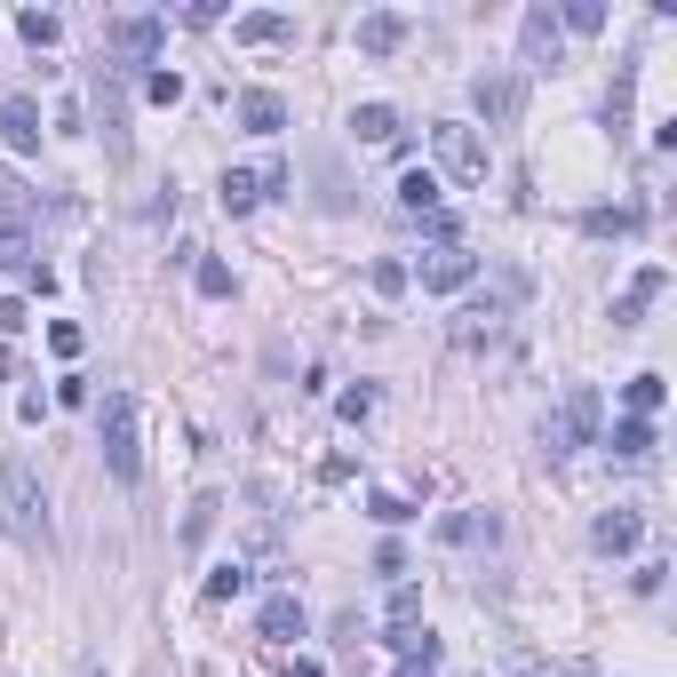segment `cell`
Returning a JSON list of instances; mask_svg holds the SVG:
<instances>
[{
  "label": "cell",
  "mask_w": 677,
  "mask_h": 677,
  "mask_svg": "<svg viewBox=\"0 0 677 677\" xmlns=\"http://www.w3.org/2000/svg\"><path fill=\"white\" fill-rule=\"evenodd\" d=\"M438 542H447V550H494V542H502V511H447V518H438Z\"/></svg>",
  "instance_id": "5bb4252c"
},
{
  "label": "cell",
  "mask_w": 677,
  "mask_h": 677,
  "mask_svg": "<svg viewBox=\"0 0 677 677\" xmlns=\"http://www.w3.org/2000/svg\"><path fill=\"white\" fill-rule=\"evenodd\" d=\"M367 280H375V295H398V287H406V271H398V263H375Z\"/></svg>",
  "instance_id": "74e56055"
},
{
  "label": "cell",
  "mask_w": 677,
  "mask_h": 677,
  "mask_svg": "<svg viewBox=\"0 0 677 677\" xmlns=\"http://www.w3.org/2000/svg\"><path fill=\"white\" fill-rule=\"evenodd\" d=\"M248 590V574L240 566H223V574H208V605H231V598H240Z\"/></svg>",
  "instance_id": "4dcf8cb0"
},
{
  "label": "cell",
  "mask_w": 677,
  "mask_h": 677,
  "mask_svg": "<svg viewBox=\"0 0 677 677\" xmlns=\"http://www.w3.org/2000/svg\"><path fill=\"white\" fill-rule=\"evenodd\" d=\"M447 335H455V351H494L502 335H511V312H502L494 295H470L462 312H455V327H447Z\"/></svg>",
  "instance_id": "ba28073f"
},
{
  "label": "cell",
  "mask_w": 677,
  "mask_h": 677,
  "mask_svg": "<svg viewBox=\"0 0 677 677\" xmlns=\"http://www.w3.org/2000/svg\"><path fill=\"white\" fill-rule=\"evenodd\" d=\"M367 511H375L383 526H406V518H415V502H398V494H375V502H367Z\"/></svg>",
  "instance_id": "e575fe53"
},
{
  "label": "cell",
  "mask_w": 677,
  "mask_h": 677,
  "mask_svg": "<svg viewBox=\"0 0 677 677\" xmlns=\"http://www.w3.org/2000/svg\"><path fill=\"white\" fill-rule=\"evenodd\" d=\"M375 574H391V582L406 574V550H398V542H383V550H375Z\"/></svg>",
  "instance_id": "f35d334b"
},
{
  "label": "cell",
  "mask_w": 677,
  "mask_h": 677,
  "mask_svg": "<svg viewBox=\"0 0 677 677\" xmlns=\"http://www.w3.org/2000/svg\"><path fill=\"white\" fill-rule=\"evenodd\" d=\"M128 73H112V64H96V135H105V152L128 160Z\"/></svg>",
  "instance_id": "9c48e42d"
},
{
  "label": "cell",
  "mask_w": 677,
  "mask_h": 677,
  "mask_svg": "<svg viewBox=\"0 0 677 677\" xmlns=\"http://www.w3.org/2000/svg\"><path fill=\"white\" fill-rule=\"evenodd\" d=\"M470 105H479L487 128H511L526 112V80L518 73H479V80H470Z\"/></svg>",
  "instance_id": "8fae6325"
},
{
  "label": "cell",
  "mask_w": 677,
  "mask_h": 677,
  "mask_svg": "<svg viewBox=\"0 0 677 677\" xmlns=\"http://www.w3.org/2000/svg\"><path fill=\"white\" fill-rule=\"evenodd\" d=\"M32 216H41V199L17 176H0V271H32Z\"/></svg>",
  "instance_id": "5b68a950"
},
{
  "label": "cell",
  "mask_w": 677,
  "mask_h": 677,
  "mask_svg": "<svg viewBox=\"0 0 677 677\" xmlns=\"http://www.w3.org/2000/svg\"><path fill=\"white\" fill-rule=\"evenodd\" d=\"M391 622L406 630V622H423V590H406V582H391Z\"/></svg>",
  "instance_id": "1f68e13d"
},
{
  "label": "cell",
  "mask_w": 677,
  "mask_h": 677,
  "mask_svg": "<svg viewBox=\"0 0 677 677\" xmlns=\"http://www.w3.org/2000/svg\"><path fill=\"white\" fill-rule=\"evenodd\" d=\"M0 526H9L24 550H48V542H56V526H48V487H41V470H32V455L0 462Z\"/></svg>",
  "instance_id": "6da1fadb"
},
{
  "label": "cell",
  "mask_w": 677,
  "mask_h": 677,
  "mask_svg": "<svg viewBox=\"0 0 677 677\" xmlns=\"http://www.w3.org/2000/svg\"><path fill=\"white\" fill-rule=\"evenodd\" d=\"M17 32H24L32 48H56V41H64V17H48V9H24V17H17Z\"/></svg>",
  "instance_id": "4316f807"
},
{
  "label": "cell",
  "mask_w": 677,
  "mask_h": 677,
  "mask_svg": "<svg viewBox=\"0 0 677 677\" xmlns=\"http://www.w3.org/2000/svg\"><path fill=\"white\" fill-rule=\"evenodd\" d=\"M0 375H9V359H0Z\"/></svg>",
  "instance_id": "7bdbcfd3"
},
{
  "label": "cell",
  "mask_w": 677,
  "mask_h": 677,
  "mask_svg": "<svg viewBox=\"0 0 677 677\" xmlns=\"http://www.w3.org/2000/svg\"><path fill=\"white\" fill-rule=\"evenodd\" d=\"M199 295H231V263H216V255H199Z\"/></svg>",
  "instance_id": "836d02e7"
},
{
  "label": "cell",
  "mask_w": 677,
  "mask_h": 677,
  "mask_svg": "<svg viewBox=\"0 0 677 677\" xmlns=\"http://www.w3.org/2000/svg\"><path fill=\"white\" fill-rule=\"evenodd\" d=\"M144 96H152V105H176V96H184V73H167V64H152V73H144Z\"/></svg>",
  "instance_id": "f546056e"
},
{
  "label": "cell",
  "mask_w": 677,
  "mask_h": 677,
  "mask_svg": "<svg viewBox=\"0 0 677 677\" xmlns=\"http://www.w3.org/2000/svg\"><path fill=\"white\" fill-rule=\"evenodd\" d=\"M216 518H223V494H192V511H184V526H176V542L184 550H199V542L216 534Z\"/></svg>",
  "instance_id": "cb8c5ba5"
},
{
  "label": "cell",
  "mask_w": 677,
  "mask_h": 677,
  "mask_svg": "<svg viewBox=\"0 0 677 677\" xmlns=\"http://www.w3.org/2000/svg\"><path fill=\"white\" fill-rule=\"evenodd\" d=\"M637 223H646L637 208H590V216H582V231H590V240H630Z\"/></svg>",
  "instance_id": "484cf974"
},
{
  "label": "cell",
  "mask_w": 677,
  "mask_h": 677,
  "mask_svg": "<svg viewBox=\"0 0 677 677\" xmlns=\"http://www.w3.org/2000/svg\"><path fill=\"white\" fill-rule=\"evenodd\" d=\"M88 398H96L88 375H64V383H56V406H88Z\"/></svg>",
  "instance_id": "8d00e7d4"
},
{
  "label": "cell",
  "mask_w": 677,
  "mask_h": 677,
  "mask_svg": "<svg viewBox=\"0 0 677 677\" xmlns=\"http://www.w3.org/2000/svg\"><path fill=\"white\" fill-rule=\"evenodd\" d=\"M96 447H105V470L120 487L144 479V406H135V391H105V406H96Z\"/></svg>",
  "instance_id": "7a4b0ae2"
},
{
  "label": "cell",
  "mask_w": 677,
  "mask_h": 677,
  "mask_svg": "<svg viewBox=\"0 0 677 677\" xmlns=\"http://www.w3.org/2000/svg\"><path fill=\"white\" fill-rule=\"evenodd\" d=\"M240 128H248V135H280V128H287V96H280V88H248V96H240Z\"/></svg>",
  "instance_id": "d6986e66"
},
{
  "label": "cell",
  "mask_w": 677,
  "mask_h": 677,
  "mask_svg": "<svg viewBox=\"0 0 677 677\" xmlns=\"http://www.w3.org/2000/svg\"><path fill=\"white\" fill-rule=\"evenodd\" d=\"M303 630H312L303 598H295V590H271V598H263V614H255V637H263V646H295Z\"/></svg>",
  "instance_id": "4fadbf2b"
},
{
  "label": "cell",
  "mask_w": 677,
  "mask_h": 677,
  "mask_svg": "<svg viewBox=\"0 0 677 677\" xmlns=\"http://www.w3.org/2000/svg\"><path fill=\"white\" fill-rule=\"evenodd\" d=\"M391 654H398V677H438V637H430L423 622L391 630Z\"/></svg>",
  "instance_id": "2e32d148"
},
{
  "label": "cell",
  "mask_w": 677,
  "mask_h": 677,
  "mask_svg": "<svg viewBox=\"0 0 677 677\" xmlns=\"http://www.w3.org/2000/svg\"><path fill=\"white\" fill-rule=\"evenodd\" d=\"M518 48H526V64H534V73H558L566 32H558V9H550V0H534V9L518 17Z\"/></svg>",
  "instance_id": "30bf717a"
},
{
  "label": "cell",
  "mask_w": 677,
  "mask_h": 677,
  "mask_svg": "<svg viewBox=\"0 0 677 677\" xmlns=\"http://www.w3.org/2000/svg\"><path fill=\"white\" fill-rule=\"evenodd\" d=\"M398 208L406 216H438V176H430V167H406V176H398Z\"/></svg>",
  "instance_id": "d4e9b609"
},
{
  "label": "cell",
  "mask_w": 677,
  "mask_h": 677,
  "mask_svg": "<svg viewBox=\"0 0 677 677\" xmlns=\"http://www.w3.org/2000/svg\"><path fill=\"white\" fill-rule=\"evenodd\" d=\"M231 41H240V48H280V41H295V17L248 9V17H231Z\"/></svg>",
  "instance_id": "e0dca14e"
},
{
  "label": "cell",
  "mask_w": 677,
  "mask_h": 677,
  "mask_svg": "<svg viewBox=\"0 0 677 677\" xmlns=\"http://www.w3.org/2000/svg\"><path fill=\"white\" fill-rule=\"evenodd\" d=\"M415 271H423V295H462L470 280H479V255H470V248L455 240V248H430Z\"/></svg>",
  "instance_id": "7c38bea8"
},
{
  "label": "cell",
  "mask_w": 677,
  "mask_h": 677,
  "mask_svg": "<svg viewBox=\"0 0 677 677\" xmlns=\"http://www.w3.org/2000/svg\"><path fill=\"white\" fill-rule=\"evenodd\" d=\"M590 542H598L605 558H622V550H637V542H646V518H637V511H605V518L590 526Z\"/></svg>",
  "instance_id": "44dd1931"
},
{
  "label": "cell",
  "mask_w": 677,
  "mask_h": 677,
  "mask_svg": "<svg viewBox=\"0 0 677 677\" xmlns=\"http://www.w3.org/2000/svg\"><path fill=\"white\" fill-rule=\"evenodd\" d=\"M271 192H287V160H271V167H223V184H216L223 216H248V208H263Z\"/></svg>",
  "instance_id": "52a82bcc"
},
{
  "label": "cell",
  "mask_w": 677,
  "mask_h": 677,
  "mask_svg": "<svg viewBox=\"0 0 677 677\" xmlns=\"http://www.w3.org/2000/svg\"><path fill=\"white\" fill-rule=\"evenodd\" d=\"M582 447H598V391L574 383L550 415H542V455H582Z\"/></svg>",
  "instance_id": "3957f363"
},
{
  "label": "cell",
  "mask_w": 677,
  "mask_h": 677,
  "mask_svg": "<svg viewBox=\"0 0 677 677\" xmlns=\"http://www.w3.org/2000/svg\"><path fill=\"white\" fill-rule=\"evenodd\" d=\"M558 32H605V0H566V9H558Z\"/></svg>",
  "instance_id": "83f0119b"
},
{
  "label": "cell",
  "mask_w": 677,
  "mask_h": 677,
  "mask_svg": "<svg viewBox=\"0 0 677 677\" xmlns=\"http://www.w3.org/2000/svg\"><path fill=\"white\" fill-rule=\"evenodd\" d=\"M48 351H56V359H80V327L56 319V327H48Z\"/></svg>",
  "instance_id": "d590c367"
},
{
  "label": "cell",
  "mask_w": 677,
  "mask_h": 677,
  "mask_svg": "<svg viewBox=\"0 0 677 677\" xmlns=\"http://www.w3.org/2000/svg\"><path fill=\"white\" fill-rule=\"evenodd\" d=\"M0 135H9V152L17 160H32V152H41V105H32V96H0Z\"/></svg>",
  "instance_id": "9a60e30c"
},
{
  "label": "cell",
  "mask_w": 677,
  "mask_h": 677,
  "mask_svg": "<svg viewBox=\"0 0 677 677\" xmlns=\"http://www.w3.org/2000/svg\"><path fill=\"white\" fill-rule=\"evenodd\" d=\"M280 677H319V662L312 654H280Z\"/></svg>",
  "instance_id": "ab89813d"
},
{
  "label": "cell",
  "mask_w": 677,
  "mask_h": 677,
  "mask_svg": "<svg viewBox=\"0 0 677 677\" xmlns=\"http://www.w3.org/2000/svg\"><path fill=\"white\" fill-rule=\"evenodd\" d=\"M335 415H343V423H367V415H375V391H367V383L343 391V398H335Z\"/></svg>",
  "instance_id": "d6a6232c"
},
{
  "label": "cell",
  "mask_w": 677,
  "mask_h": 677,
  "mask_svg": "<svg viewBox=\"0 0 677 677\" xmlns=\"http://www.w3.org/2000/svg\"><path fill=\"white\" fill-rule=\"evenodd\" d=\"M351 135H359V144H398L406 120H398L391 105H359V112H351Z\"/></svg>",
  "instance_id": "7402d4cb"
},
{
  "label": "cell",
  "mask_w": 677,
  "mask_h": 677,
  "mask_svg": "<svg viewBox=\"0 0 677 677\" xmlns=\"http://www.w3.org/2000/svg\"><path fill=\"white\" fill-rule=\"evenodd\" d=\"M17 327H24V303L9 295V303H0V335H17Z\"/></svg>",
  "instance_id": "60d3db41"
},
{
  "label": "cell",
  "mask_w": 677,
  "mask_h": 677,
  "mask_svg": "<svg viewBox=\"0 0 677 677\" xmlns=\"http://www.w3.org/2000/svg\"><path fill=\"white\" fill-rule=\"evenodd\" d=\"M398 48H406V17L398 9L359 17V56H398Z\"/></svg>",
  "instance_id": "ffe728a7"
},
{
  "label": "cell",
  "mask_w": 677,
  "mask_h": 677,
  "mask_svg": "<svg viewBox=\"0 0 677 677\" xmlns=\"http://www.w3.org/2000/svg\"><path fill=\"white\" fill-rule=\"evenodd\" d=\"M80 677H105V669H96V662H88V669H80Z\"/></svg>",
  "instance_id": "b9f144b4"
},
{
  "label": "cell",
  "mask_w": 677,
  "mask_h": 677,
  "mask_svg": "<svg viewBox=\"0 0 677 677\" xmlns=\"http://www.w3.org/2000/svg\"><path fill=\"white\" fill-rule=\"evenodd\" d=\"M430 152H438V167H447L455 184H487V135L470 128V120H438L430 128Z\"/></svg>",
  "instance_id": "8992f818"
},
{
  "label": "cell",
  "mask_w": 677,
  "mask_h": 677,
  "mask_svg": "<svg viewBox=\"0 0 677 677\" xmlns=\"http://www.w3.org/2000/svg\"><path fill=\"white\" fill-rule=\"evenodd\" d=\"M622 406H630L637 423H654V406H662V375H637V383L622 391Z\"/></svg>",
  "instance_id": "f1b7e54d"
},
{
  "label": "cell",
  "mask_w": 677,
  "mask_h": 677,
  "mask_svg": "<svg viewBox=\"0 0 677 677\" xmlns=\"http://www.w3.org/2000/svg\"><path fill=\"white\" fill-rule=\"evenodd\" d=\"M669 287V271L662 263H637V280L622 287V303H614V327H637V319H646V303Z\"/></svg>",
  "instance_id": "ac0fdd59"
},
{
  "label": "cell",
  "mask_w": 677,
  "mask_h": 677,
  "mask_svg": "<svg viewBox=\"0 0 677 677\" xmlns=\"http://www.w3.org/2000/svg\"><path fill=\"white\" fill-rule=\"evenodd\" d=\"M167 48V17H112L105 24V64L112 73H152Z\"/></svg>",
  "instance_id": "277c9868"
},
{
  "label": "cell",
  "mask_w": 677,
  "mask_h": 677,
  "mask_svg": "<svg viewBox=\"0 0 677 677\" xmlns=\"http://www.w3.org/2000/svg\"><path fill=\"white\" fill-rule=\"evenodd\" d=\"M605 455H614V462H646V455H654V423L622 415V423H614V438H605Z\"/></svg>",
  "instance_id": "603a6c76"
}]
</instances>
